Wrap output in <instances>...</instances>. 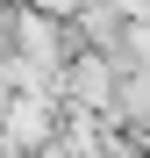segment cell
Segmentation results:
<instances>
[{
  "mask_svg": "<svg viewBox=\"0 0 150 158\" xmlns=\"http://www.w3.org/2000/svg\"><path fill=\"white\" fill-rule=\"evenodd\" d=\"M107 94H114V65L100 58V50H93V58H71V101H79V115H86V108L100 115Z\"/></svg>",
  "mask_w": 150,
  "mask_h": 158,
  "instance_id": "obj_1",
  "label": "cell"
}]
</instances>
